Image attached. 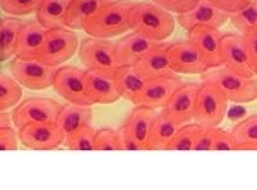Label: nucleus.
<instances>
[{
    "instance_id": "nucleus-33",
    "label": "nucleus",
    "mask_w": 257,
    "mask_h": 190,
    "mask_svg": "<svg viewBox=\"0 0 257 190\" xmlns=\"http://www.w3.org/2000/svg\"><path fill=\"white\" fill-rule=\"evenodd\" d=\"M122 150L120 131L100 129L95 132V152H118Z\"/></svg>"
},
{
    "instance_id": "nucleus-6",
    "label": "nucleus",
    "mask_w": 257,
    "mask_h": 190,
    "mask_svg": "<svg viewBox=\"0 0 257 190\" xmlns=\"http://www.w3.org/2000/svg\"><path fill=\"white\" fill-rule=\"evenodd\" d=\"M79 57L85 70L113 75L118 68L116 43L109 39H98L89 36L79 45Z\"/></svg>"
},
{
    "instance_id": "nucleus-42",
    "label": "nucleus",
    "mask_w": 257,
    "mask_h": 190,
    "mask_svg": "<svg viewBox=\"0 0 257 190\" xmlns=\"http://www.w3.org/2000/svg\"><path fill=\"white\" fill-rule=\"evenodd\" d=\"M6 126H13L11 113L7 111H0V127H6Z\"/></svg>"
},
{
    "instance_id": "nucleus-11",
    "label": "nucleus",
    "mask_w": 257,
    "mask_h": 190,
    "mask_svg": "<svg viewBox=\"0 0 257 190\" xmlns=\"http://www.w3.org/2000/svg\"><path fill=\"white\" fill-rule=\"evenodd\" d=\"M222 66L244 77H256L254 65L243 35L225 34L221 40Z\"/></svg>"
},
{
    "instance_id": "nucleus-12",
    "label": "nucleus",
    "mask_w": 257,
    "mask_h": 190,
    "mask_svg": "<svg viewBox=\"0 0 257 190\" xmlns=\"http://www.w3.org/2000/svg\"><path fill=\"white\" fill-rule=\"evenodd\" d=\"M199 86L201 82H183L167 100L166 104L161 108V112L169 120L180 126L192 122Z\"/></svg>"
},
{
    "instance_id": "nucleus-2",
    "label": "nucleus",
    "mask_w": 257,
    "mask_h": 190,
    "mask_svg": "<svg viewBox=\"0 0 257 190\" xmlns=\"http://www.w3.org/2000/svg\"><path fill=\"white\" fill-rule=\"evenodd\" d=\"M130 26L133 31L156 43L165 41L173 35L175 18L173 13L161 8L153 2L134 3L130 13Z\"/></svg>"
},
{
    "instance_id": "nucleus-27",
    "label": "nucleus",
    "mask_w": 257,
    "mask_h": 190,
    "mask_svg": "<svg viewBox=\"0 0 257 190\" xmlns=\"http://www.w3.org/2000/svg\"><path fill=\"white\" fill-rule=\"evenodd\" d=\"M21 26L22 22L17 18L7 17L0 20V63L15 57Z\"/></svg>"
},
{
    "instance_id": "nucleus-4",
    "label": "nucleus",
    "mask_w": 257,
    "mask_h": 190,
    "mask_svg": "<svg viewBox=\"0 0 257 190\" xmlns=\"http://www.w3.org/2000/svg\"><path fill=\"white\" fill-rule=\"evenodd\" d=\"M79 36L67 27L48 29L36 59L50 67H59L79 50Z\"/></svg>"
},
{
    "instance_id": "nucleus-30",
    "label": "nucleus",
    "mask_w": 257,
    "mask_h": 190,
    "mask_svg": "<svg viewBox=\"0 0 257 190\" xmlns=\"http://www.w3.org/2000/svg\"><path fill=\"white\" fill-rule=\"evenodd\" d=\"M22 86L6 73H0V111H9L22 99Z\"/></svg>"
},
{
    "instance_id": "nucleus-29",
    "label": "nucleus",
    "mask_w": 257,
    "mask_h": 190,
    "mask_svg": "<svg viewBox=\"0 0 257 190\" xmlns=\"http://www.w3.org/2000/svg\"><path fill=\"white\" fill-rule=\"evenodd\" d=\"M95 132L91 125L82 126L64 138L63 145L75 152H95Z\"/></svg>"
},
{
    "instance_id": "nucleus-35",
    "label": "nucleus",
    "mask_w": 257,
    "mask_h": 190,
    "mask_svg": "<svg viewBox=\"0 0 257 190\" xmlns=\"http://www.w3.org/2000/svg\"><path fill=\"white\" fill-rule=\"evenodd\" d=\"M240 150V144L231 131H225L217 127L213 139L212 152H229Z\"/></svg>"
},
{
    "instance_id": "nucleus-25",
    "label": "nucleus",
    "mask_w": 257,
    "mask_h": 190,
    "mask_svg": "<svg viewBox=\"0 0 257 190\" xmlns=\"http://www.w3.org/2000/svg\"><path fill=\"white\" fill-rule=\"evenodd\" d=\"M180 125L173 122L162 112H157L149 132V150H166Z\"/></svg>"
},
{
    "instance_id": "nucleus-40",
    "label": "nucleus",
    "mask_w": 257,
    "mask_h": 190,
    "mask_svg": "<svg viewBox=\"0 0 257 190\" xmlns=\"http://www.w3.org/2000/svg\"><path fill=\"white\" fill-rule=\"evenodd\" d=\"M243 39L245 41V45L248 48V52L251 54L252 62H253L254 68L257 66V27L249 30L245 34H242Z\"/></svg>"
},
{
    "instance_id": "nucleus-38",
    "label": "nucleus",
    "mask_w": 257,
    "mask_h": 190,
    "mask_svg": "<svg viewBox=\"0 0 257 190\" xmlns=\"http://www.w3.org/2000/svg\"><path fill=\"white\" fill-rule=\"evenodd\" d=\"M18 135L13 126L0 127V150H17Z\"/></svg>"
},
{
    "instance_id": "nucleus-7",
    "label": "nucleus",
    "mask_w": 257,
    "mask_h": 190,
    "mask_svg": "<svg viewBox=\"0 0 257 190\" xmlns=\"http://www.w3.org/2000/svg\"><path fill=\"white\" fill-rule=\"evenodd\" d=\"M229 102L215 86L201 82L193 121L203 127H219L228 112Z\"/></svg>"
},
{
    "instance_id": "nucleus-24",
    "label": "nucleus",
    "mask_w": 257,
    "mask_h": 190,
    "mask_svg": "<svg viewBox=\"0 0 257 190\" xmlns=\"http://www.w3.org/2000/svg\"><path fill=\"white\" fill-rule=\"evenodd\" d=\"M105 2L107 0H72L64 17V27L73 31L82 30Z\"/></svg>"
},
{
    "instance_id": "nucleus-14",
    "label": "nucleus",
    "mask_w": 257,
    "mask_h": 190,
    "mask_svg": "<svg viewBox=\"0 0 257 190\" xmlns=\"http://www.w3.org/2000/svg\"><path fill=\"white\" fill-rule=\"evenodd\" d=\"M188 39L198 48L205 65L208 68H217L222 66L221 40L224 34L220 29L208 26H196L190 29Z\"/></svg>"
},
{
    "instance_id": "nucleus-41",
    "label": "nucleus",
    "mask_w": 257,
    "mask_h": 190,
    "mask_svg": "<svg viewBox=\"0 0 257 190\" xmlns=\"http://www.w3.org/2000/svg\"><path fill=\"white\" fill-rule=\"evenodd\" d=\"M121 135V141H122V150H127V152H138V150H143L142 149L141 144L138 143L137 139L133 136L125 127H121L120 130Z\"/></svg>"
},
{
    "instance_id": "nucleus-31",
    "label": "nucleus",
    "mask_w": 257,
    "mask_h": 190,
    "mask_svg": "<svg viewBox=\"0 0 257 190\" xmlns=\"http://www.w3.org/2000/svg\"><path fill=\"white\" fill-rule=\"evenodd\" d=\"M233 135L240 144V150H257V114L234 126Z\"/></svg>"
},
{
    "instance_id": "nucleus-36",
    "label": "nucleus",
    "mask_w": 257,
    "mask_h": 190,
    "mask_svg": "<svg viewBox=\"0 0 257 190\" xmlns=\"http://www.w3.org/2000/svg\"><path fill=\"white\" fill-rule=\"evenodd\" d=\"M152 2L161 8L166 9L167 12L175 13L178 16L194 8L199 0H152Z\"/></svg>"
},
{
    "instance_id": "nucleus-18",
    "label": "nucleus",
    "mask_w": 257,
    "mask_h": 190,
    "mask_svg": "<svg viewBox=\"0 0 257 190\" xmlns=\"http://www.w3.org/2000/svg\"><path fill=\"white\" fill-rule=\"evenodd\" d=\"M47 30L36 20L22 24L18 33L15 57L21 59H36Z\"/></svg>"
},
{
    "instance_id": "nucleus-8",
    "label": "nucleus",
    "mask_w": 257,
    "mask_h": 190,
    "mask_svg": "<svg viewBox=\"0 0 257 190\" xmlns=\"http://www.w3.org/2000/svg\"><path fill=\"white\" fill-rule=\"evenodd\" d=\"M57 67H50L38 59H21L15 57L11 63V76L22 88L32 91L52 88Z\"/></svg>"
},
{
    "instance_id": "nucleus-20",
    "label": "nucleus",
    "mask_w": 257,
    "mask_h": 190,
    "mask_svg": "<svg viewBox=\"0 0 257 190\" xmlns=\"http://www.w3.org/2000/svg\"><path fill=\"white\" fill-rule=\"evenodd\" d=\"M113 82L120 97L137 105L147 80L135 70L134 66L122 65L114 71Z\"/></svg>"
},
{
    "instance_id": "nucleus-3",
    "label": "nucleus",
    "mask_w": 257,
    "mask_h": 190,
    "mask_svg": "<svg viewBox=\"0 0 257 190\" xmlns=\"http://www.w3.org/2000/svg\"><path fill=\"white\" fill-rule=\"evenodd\" d=\"M201 82L215 86L229 103L247 104L257 99V79L244 77L225 68H208L201 75Z\"/></svg>"
},
{
    "instance_id": "nucleus-37",
    "label": "nucleus",
    "mask_w": 257,
    "mask_h": 190,
    "mask_svg": "<svg viewBox=\"0 0 257 190\" xmlns=\"http://www.w3.org/2000/svg\"><path fill=\"white\" fill-rule=\"evenodd\" d=\"M216 129L217 127H202L193 150H196V152H212Z\"/></svg>"
},
{
    "instance_id": "nucleus-28",
    "label": "nucleus",
    "mask_w": 257,
    "mask_h": 190,
    "mask_svg": "<svg viewBox=\"0 0 257 190\" xmlns=\"http://www.w3.org/2000/svg\"><path fill=\"white\" fill-rule=\"evenodd\" d=\"M202 127L203 126L194 122V121L181 125L178 131H176L173 140L170 141L166 150H173V152H189V150H193Z\"/></svg>"
},
{
    "instance_id": "nucleus-15",
    "label": "nucleus",
    "mask_w": 257,
    "mask_h": 190,
    "mask_svg": "<svg viewBox=\"0 0 257 190\" xmlns=\"http://www.w3.org/2000/svg\"><path fill=\"white\" fill-rule=\"evenodd\" d=\"M169 43H156L148 52L134 65V68L146 80L162 76H178L170 63Z\"/></svg>"
},
{
    "instance_id": "nucleus-32",
    "label": "nucleus",
    "mask_w": 257,
    "mask_h": 190,
    "mask_svg": "<svg viewBox=\"0 0 257 190\" xmlns=\"http://www.w3.org/2000/svg\"><path fill=\"white\" fill-rule=\"evenodd\" d=\"M229 21L242 34L257 27V0H249L242 9L231 13Z\"/></svg>"
},
{
    "instance_id": "nucleus-43",
    "label": "nucleus",
    "mask_w": 257,
    "mask_h": 190,
    "mask_svg": "<svg viewBox=\"0 0 257 190\" xmlns=\"http://www.w3.org/2000/svg\"><path fill=\"white\" fill-rule=\"evenodd\" d=\"M254 71H256V76H257V66H256V68H254Z\"/></svg>"
},
{
    "instance_id": "nucleus-16",
    "label": "nucleus",
    "mask_w": 257,
    "mask_h": 190,
    "mask_svg": "<svg viewBox=\"0 0 257 190\" xmlns=\"http://www.w3.org/2000/svg\"><path fill=\"white\" fill-rule=\"evenodd\" d=\"M230 15L207 0H199L197 6L183 15H178V22L185 31L196 26H208L213 29H221L229 21Z\"/></svg>"
},
{
    "instance_id": "nucleus-26",
    "label": "nucleus",
    "mask_w": 257,
    "mask_h": 190,
    "mask_svg": "<svg viewBox=\"0 0 257 190\" xmlns=\"http://www.w3.org/2000/svg\"><path fill=\"white\" fill-rule=\"evenodd\" d=\"M72 0H43L36 11V21L45 29L64 27V17Z\"/></svg>"
},
{
    "instance_id": "nucleus-22",
    "label": "nucleus",
    "mask_w": 257,
    "mask_h": 190,
    "mask_svg": "<svg viewBox=\"0 0 257 190\" xmlns=\"http://www.w3.org/2000/svg\"><path fill=\"white\" fill-rule=\"evenodd\" d=\"M156 114V109L148 108L144 105H135V108L123 125V127L141 144L143 150H149V132Z\"/></svg>"
},
{
    "instance_id": "nucleus-1",
    "label": "nucleus",
    "mask_w": 257,
    "mask_h": 190,
    "mask_svg": "<svg viewBox=\"0 0 257 190\" xmlns=\"http://www.w3.org/2000/svg\"><path fill=\"white\" fill-rule=\"evenodd\" d=\"M134 3L132 0H107L82 30L98 39H112L128 33L132 30L130 13Z\"/></svg>"
},
{
    "instance_id": "nucleus-17",
    "label": "nucleus",
    "mask_w": 257,
    "mask_h": 190,
    "mask_svg": "<svg viewBox=\"0 0 257 190\" xmlns=\"http://www.w3.org/2000/svg\"><path fill=\"white\" fill-rule=\"evenodd\" d=\"M181 84L183 80L179 77V75L147 80L137 105H144L152 109L162 108Z\"/></svg>"
},
{
    "instance_id": "nucleus-9",
    "label": "nucleus",
    "mask_w": 257,
    "mask_h": 190,
    "mask_svg": "<svg viewBox=\"0 0 257 190\" xmlns=\"http://www.w3.org/2000/svg\"><path fill=\"white\" fill-rule=\"evenodd\" d=\"M52 86L67 103L93 105L86 89V70L73 66H59L57 67Z\"/></svg>"
},
{
    "instance_id": "nucleus-39",
    "label": "nucleus",
    "mask_w": 257,
    "mask_h": 190,
    "mask_svg": "<svg viewBox=\"0 0 257 190\" xmlns=\"http://www.w3.org/2000/svg\"><path fill=\"white\" fill-rule=\"evenodd\" d=\"M207 2H210L211 4H213V6L224 11V12L231 15V13L242 9L249 0H207Z\"/></svg>"
},
{
    "instance_id": "nucleus-19",
    "label": "nucleus",
    "mask_w": 257,
    "mask_h": 190,
    "mask_svg": "<svg viewBox=\"0 0 257 190\" xmlns=\"http://www.w3.org/2000/svg\"><path fill=\"white\" fill-rule=\"evenodd\" d=\"M86 89L91 104H113L121 99L113 82V75L86 70Z\"/></svg>"
},
{
    "instance_id": "nucleus-5",
    "label": "nucleus",
    "mask_w": 257,
    "mask_h": 190,
    "mask_svg": "<svg viewBox=\"0 0 257 190\" xmlns=\"http://www.w3.org/2000/svg\"><path fill=\"white\" fill-rule=\"evenodd\" d=\"M62 104L54 99L30 97L20 100L12 108L11 118L16 129L34 123H54L59 116Z\"/></svg>"
},
{
    "instance_id": "nucleus-10",
    "label": "nucleus",
    "mask_w": 257,
    "mask_h": 190,
    "mask_svg": "<svg viewBox=\"0 0 257 190\" xmlns=\"http://www.w3.org/2000/svg\"><path fill=\"white\" fill-rule=\"evenodd\" d=\"M18 140L31 150H54L63 145L64 134L57 122L34 123L17 129Z\"/></svg>"
},
{
    "instance_id": "nucleus-21",
    "label": "nucleus",
    "mask_w": 257,
    "mask_h": 190,
    "mask_svg": "<svg viewBox=\"0 0 257 190\" xmlns=\"http://www.w3.org/2000/svg\"><path fill=\"white\" fill-rule=\"evenodd\" d=\"M156 41L144 38L141 34L128 33L116 43V53L120 66H134L148 52Z\"/></svg>"
},
{
    "instance_id": "nucleus-23",
    "label": "nucleus",
    "mask_w": 257,
    "mask_h": 190,
    "mask_svg": "<svg viewBox=\"0 0 257 190\" xmlns=\"http://www.w3.org/2000/svg\"><path fill=\"white\" fill-rule=\"evenodd\" d=\"M91 122H93V109L90 105H79L72 103L62 105L57 118V125L61 127L64 136L81 129L82 126L91 125Z\"/></svg>"
},
{
    "instance_id": "nucleus-13",
    "label": "nucleus",
    "mask_w": 257,
    "mask_h": 190,
    "mask_svg": "<svg viewBox=\"0 0 257 190\" xmlns=\"http://www.w3.org/2000/svg\"><path fill=\"white\" fill-rule=\"evenodd\" d=\"M169 57L178 75H202L208 70L198 48L188 38L170 44Z\"/></svg>"
},
{
    "instance_id": "nucleus-34",
    "label": "nucleus",
    "mask_w": 257,
    "mask_h": 190,
    "mask_svg": "<svg viewBox=\"0 0 257 190\" xmlns=\"http://www.w3.org/2000/svg\"><path fill=\"white\" fill-rule=\"evenodd\" d=\"M43 0H0V8L7 15L27 16L35 13Z\"/></svg>"
}]
</instances>
